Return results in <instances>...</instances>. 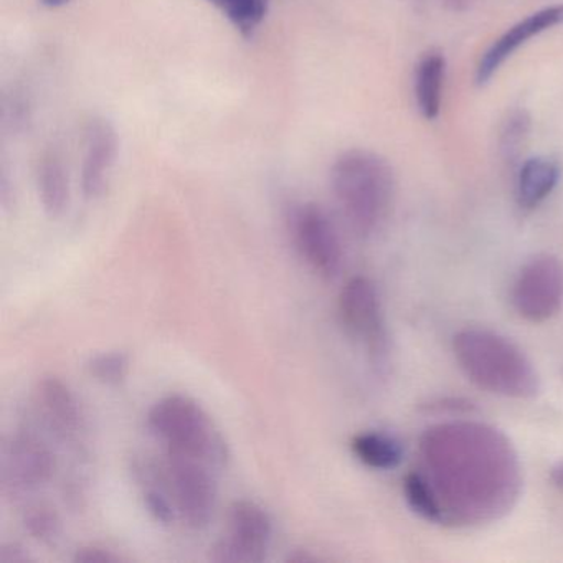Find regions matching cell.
<instances>
[{
  "mask_svg": "<svg viewBox=\"0 0 563 563\" xmlns=\"http://www.w3.org/2000/svg\"><path fill=\"white\" fill-rule=\"evenodd\" d=\"M421 471L443 526H476L506 516L522 477L510 441L481 423L430 428L420 441Z\"/></svg>",
  "mask_w": 563,
  "mask_h": 563,
  "instance_id": "cell-1",
  "label": "cell"
},
{
  "mask_svg": "<svg viewBox=\"0 0 563 563\" xmlns=\"http://www.w3.org/2000/svg\"><path fill=\"white\" fill-rule=\"evenodd\" d=\"M453 352L464 375L483 390L507 398H533L540 391L530 358L497 332L463 329L454 335Z\"/></svg>",
  "mask_w": 563,
  "mask_h": 563,
  "instance_id": "cell-2",
  "label": "cell"
},
{
  "mask_svg": "<svg viewBox=\"0 0 563 563\" xmlns=\"http://www.w3.org/2000/svg\"><path fill=\"white\" fill-rule=\"evenodd\" d=\"M331 190L351 229L368 236L380 229L390 213L395 196L394 169L374 151H345L332 166Z\"/></svg>",
  "mask_w": 563,
  "mask_h": 563,
  "instance_id": "cell-3",
  "label": "cell"
},
{
  "mask_svg": "<svg viewBox=\"0 0 563 563\" xmlns=\"http://www.w3.org/2000/svg\"><path fill=\"white\" fill-rule=\"evenodd\" d=\"M147 427L169 453L200 457L217 467L229 456L225 441L207 411L186 395L157 401L147 415Z\"/></svg>",
  "mask_w": 563,
  "mask_h": 563,
  "instance_id": "cell-4",
  "label": "cell"
},
{
  "mask_svg": "<svg viewBox=\"0 0 563 563\" xmlns=\"http://www.w3.org/2000/svg\"><path fill=\"white\" fill-rule=\"evenodd\" d=\"M219 470L216 464L200 457L169 451L164 453L163 473L176 504L177 516L192 529L209 526L216 512Z\"/></svg>",
  "mask_w": 563,
  "mask_h": 563,
  "instance_id": "cell-5",
  "label": "cell"
},
{
  "mask_svg": "<svg viewBox=\"0 0 563 563\" xmlns=\"http://www.w3.org/2000/svg\"><path fill=\"white\" fill-rule=\"evenodd\" d=\"M273 523L255 500L240 499L227 514V532L210 549L217 563H260L268 555Z\"/></svg>",
  "mask_w": 563,
  "mask_h": 563,
  "instance_id": "cell-6",
  "label": "cell"
},
{
  "mask_svg": "<svg viewBox=\"0 0 563 563\" xmlns=\"http://www.w3.org/2000/svg\"><path fill=\"white\" fill-rule=\"evenodd\" d=\"M512 305L526 321L553 318L563 306V263L549 253L530 258L514 282Z\"/></svg>",
  "mask_w": 563,
  "mask_h": 563,
  "instance_id": "cell-7",
  "label": "cell"
},
{
  "mask_svg": "<svg viewBox=\"0 0 563 563\" xmlns=\"http://www.w3.org/2000/svg\"><path fill=\"white\" fill-rule=\"evenodd\" d=\"M339 312L345 329L364 342L375 364L380 365L388 354V335L374 282L365 276L349 279L339 296Z\"/></svg>",
  "mask_w": 563,
  "mask_h": 563,
  "instance_id": "cell-8",
  "label": "cell"
},
{
  "mask_svg": "<svg viewBox=\"0 0 563 563\" xmlns=\"http://www.w3.org/2000/svg\"><path fill=\"white\" fill-rule=\"evenodd\" d=\"M55 473V454L44 438L35 431L14 433L4 451L2 483L9 496H29L51 483Z\"/></svg>",
  "mask_w": 563,
  "mask_h": 563,
  "instance_id": "cell-9",
  "label": "cell"
},
{
  "mask_svg": "<svg viewBox=\"0 0 563 563\" xmlns=\"http://www.w3.org/2000/svg\"><path fill=\"white\" fill-rule=\"evenodd\" d=\"M291 235L301 258L312 272L325 279L335 278L341 272L342 243L334 222L316 206H299L291 216Z\"/></svg>",
  "mask_w": 563,
  "mask_h": 563,
  "instance_id": "cell-10",
  "label": "cell"
},
{
  "mask_svg": "<svg viewBox=\"0 0 563 563\" xmlns=\"http://www.w3.org/2000/svg\"><path fill=\"white\" fill-rule=\"evenodd\" d=\"M563 25V2L547 5L533 14L527 15L522 21L507 29L499 38L490 44V47L481 55L476 67V85L484 87L493 80L494 75L500 70L504 64L527 44L530 38L539 37L543 32Z\"/></svg>",
  "mask_w": 563,
  "mask_h": 563,
  "instance_id": "cell-11",
  "label": "cell"
},
{
  "mask_svg": "<svg viewBox=\"0 0 563 563\" xmlns=\"http://www.w3.org/2000/svg\"><path fill=\"white\" fill-rule=\"evenodd\" d=\"M38 417L48 431L64 443L75 444L84 433V417L74 391L58 377H42L34 391Z\"/></svg>",
  "mask_w": 563,
  "mask_h": 563,
  "instance_id": "cell-12",
  "label": "cell"
},
{
  "mask_svg": "<svg viewBox=\"0 0 563 563\" xmlns=\"http://www.w3.org/2000/svg\"><path fill=\"white\" fill-rule=\"evenodd\" d=\"M81 189L87 199H97L104 192L111 169L118 156V134L104 118H91L85 128Z\"/></svg>",
  "mask_w": 563,
  "mask_h": 563,
  "instance_id": "cell-13",
  "label": "cell"
},
{
  "mask_svg": "<svg viewBox=\"0 0 563 563\" xmlns=\"http://www.w3.org/2000/svg\"><path fill=\"white\" fill-rule=\"evenodd\" d=\"M562 169L549 156L530 157L523 161L517 173V202L522 209L533 210L542 206L559 186Z\"/></svg>",
  "mask_w": 563,
  "mask_h": 563,
  "instance_id": "cell-14",
  "label": "cell"
},
{
  "mask_svg": "<svg viewBox=\"0 0 563 563\" xmlns=\"http://www.w3.org/2000/svg\"><path fill=\"white\" fill-rule=\"evenodd\" d=\"M446 58L441 52L430 51L415 67L413 91L418 111L427 121H434L441 113Z\"/></svg>",
  "mask_w": 563,
  "mask_h": 563,
  "instance_id": "cell-15",
  "label": "cell"
},
{
  "mask_svg": "<svg viewBox=\"0 0 563 563\" xmlns=\"http://www.w3.org/2000/svg\"><path fill=\"white\" fill-rule=\"evenodd\" d=\"M37 189L45 213L52 219L64 216L70 202V183L64 157L54 147L38 159Z\"/></svg>",
  "mask_w": 563,
  "mask_h": 563,
  "instance_id": "cell-16",
  "label": "cell"
},
{
  "mask_svg": "<svg viewBox=\"0 0 563 563\" xmlns=\"http://www.w3.org/2000/svg\"><path fill=\"white\" fill-rule=\"evenodd\" d=\"M351 448L357 460L372 470H394L405 456L400 441L384 431H362L352 438Z\"/></svg>",
  "mask_w": 563,
  "mask_h": 563,
  "instance_id": "cell-17",
  "label": "cell"
},
{
  "mask_svg": "<svg viewBox=\"0 0 563 563\" xmlns=\"http://www.w3.org/2000/svg\"><path fill=\"white\" fill-rule=\"evenodd\" d=\"M209 4L216 5L233 27L252 37L268 14V0H207Z\"/></svg>",
  "mask_w": 563,
  "mask_h": 563,
  "instance_id": "cell-18",
  "label": "cell"
},
{
  "mask_svg": "<svg viewBox=\"0 0 563 563\" xmlns=\"http://www.w3.org/2000/svg\"><path fill=\"white\" fill-rule=\"evenodd\" d=\"M532 130V118L526 110H514L507 114L499 133V153L504 159L514 163L519 159Z\"/></svg>",
  "mask_w": 563,
  "mask_h": 563,
  "instance_id": "cell-19",
  "label": "cell"
},
{
  "mask_svg": "<svg viewBox=\"0 0 563 563\" xmlns=\"http://www.w3.org/2000/svg\"><path fill=\"white\" fill-rule=\"evenodd\" d=\"M22 522H24L25 530L38 542L52 545L60 539V516L48 504H32V506H29L25 509Z\"/></svg>",
  "mask_w": 563,
  "mask_h": 563,
  "instance_id": "cell-20",
  "label": "cell"
},
{
  "mask_svg": "<svg viewBox=\"0 0 563 563\" xmlns=\"http://www.w3.org/2000/svg\"><path fill=\"white\" fill-rule=\"evenodd\" d=\"M404 493L408 507L417 516L428 520V522H441L440 507H438L437 499H434L427 481L423 479V476L418 471L405 477Z\"/></svg>",
  "mask_w": 563,
  "mask_h": 563,
  "instance_id": "cell-21",
  "label": "cell"
},
{
  "mask_svg": "<svg viewBox=\"0 0 563 563\" xmlns=\"http://www.w3.org/2000/svg\"><path fill=\"white\" fill-rule=\"evenodd\" d=\"M131 361L126 352L113 351L95 355L88 361L87 371L95 380L104 385H120L130 374Z\"/></svg>",
  "mask_w": 563,
  "mask_h": 563,
  "instance_id": "cell-22",
  "label": "cell"
},
{
  "mask_svg": "<svg viewBox=\"0 0 563 563\" xmlns=\"http://www.w3.org/2000/svg\"><path fill=\"white\" fill-rule=\"evenodd\" d=\"M2 118H4L5 128H9L12 133H19L27 128L31 123V104L25 100L24 93L14 91L12 97L4 101Z\"/></svg>",
  "mask_w": 563,
  "mask_h": 563,
  "instance_id": "cell-23",
  "label": "cell"
},
{
  "mask_svg": "<svg viewBox=\"0 0 563 563\" xmlns=\"http://www.w3.org/2000/svg\"><path fill=\"white\" fill-rule=\"evenodd\" d=\"M74 560L77 563H117L121 562L123 556L104 547L87 545L77 550Z\"/></svg>",
  "mask_w": 563,
  "mask_h": 563,
  "instance_id": "cell-24",
  "label": "cell"
},
{
  "mask_svg": "<svg viewBox=\"0 0 563 563\" xmlns=\"http://www.w3.org/2000/svg\"><path fill=\"white\" fill-rule=\"evenodd\" d=\"M31 553L21 543L9 542L0 547V563H29Z\"/></svg>",
  "mask_w": 563,
  "mask_h": 563,
  "instance_id": "cell-25",
  "label": "cell"
},
{
  "mask_svg": "<svg viewBox=\"0 0 563 563\" xmlns=\"http://www.w3.org/2000/svg\"><path fill=\"white\" fill-rule=\"evenodd\" d=\"M318 555H312L309 550H296L295 553H289L288 559H286V562L289 563H314L319 562Z\"/></svg>",
  "mask_w": 563,
  "mask_h": 563,
  "instance_id": "cell-26",
  "label": "cell"
},
{
  "mask_svg": "<svg viewBox=\"0 0 563 563\" xmlns=\"http://www.w3.org/2000/svg\"><path fill=\"white\" fill-rule=\"evenodd\" d=\"M550 481H552L556 489L563 490V461H559V463L550 470Z\"/></svg>",
  "mask_w": 563,
  "mask_h": 563,
  "instance_id": "cell-27",
  "label": "cell"
},
{
  "mask_svg": "<svg viewBox=\"0 0 563 563\" xmlns=\"http://www.w3.org/2000/svg\"><path fill=\"white\" fill-rule=\"evenodd\" d=\"M41 2L45 5V8L58 9L70 4L71 0H41Z\"/></svg>",
  "mask_w": 563,
  "mask_h": 563,
  "instance_id": "cell-28",
  "label": "cell"
},
{
  "mask_svg": "<svg viewBox=\"0 0 563 563\" xmlns=\"http://www.w3.org/2000/svg\"><path fill=\"white\" fill-rule=\"evenodd\" d=\"M446 4H450L453 9H461L463 5L470 4V0H444Z\"/></svg>",
  "mask_w": 563,
  "mask_h": 563,
  "instance_id": "cell-29",
  "label": "cell"
}]
</instances>
